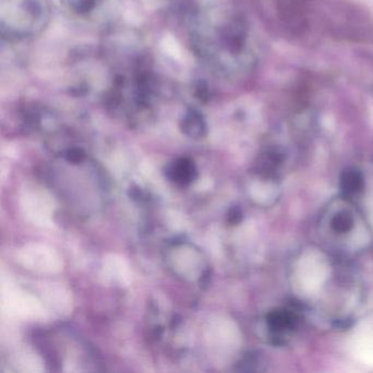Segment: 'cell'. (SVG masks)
I'll return each mask as SVG.
<instances>
[{
	"instance_id": "7c38bea8",
	"label": "cell",
	"mask_w": 373,
	"mask_h": 373,
	"mask_svg": "<svg viewBox=\"0 0 373 373\" xmlns=\"http://www.w3.org/2000/svg\"><path fill=\"white\" fill-rule=\"evenodd\" d=\"M259 355L257 354H250V355H246L244 357L243 361H241V365H244L245 368L243 370L246 371H253L257 370V365H261L262 361L261 358L259 357Z\"/></svg>"
},
{
	"instance_id": "ba28073f",
	"label": "cell",
	"mask_w": 373,
	"mask_h": 373,
	"mask_svg": "<svg viewBox=\"0 0 373 373\" xmlns=\"http://www.w3.org/2000/svg\"><path fill=\"white\" fill-rule=\"evenodd\" d=\"M365 175L357 168H345L340 177V187L342 196L350 200L361 196L365 189Z\"/></svg>"
},
{
	"instance_id": "30bf717a",
	"label": "cell",
	"mask_w": 373,
	"mask_h": 373,
	"mask_svg": "<svg viewBox=\"0 0 373 373\" xmlns=\"http://www.w3.org/2000/svg\"><path fill=\"white\" fill-rule=\"evenodd\" d=\"M64 158L71 164H79L86 159V153L81 148H71L66 151Z\"/></svg>"
},
{
	"instance_id": "8fae6325",
	"label": "cell",
	"mask_w": 373,
	"mask_h": 373,
	"mask_svg": "<svg viewBox=\"0 0 373 373\" xmlns=\"http://www.w3.org/2000/svg\"><path fill=\"white\" fill-rule=\"evenodd\" d=\"M243 219V211L238 206H234L229 209L227 214V223L231 226H236Z\"/></svg>"
},
{
	"instance_id": "3957f363",
	"label": "cell",
	"mask_w": 373,
	"mask_h": 373,
	"mask_svg": "<svg viewBox=\"0 0 373 373\" xmlns=\"http://www.w3.org/2000/svg\"><path fill=\"white\" fill-rule=\"evenodd\" d=\"M159 94L160 85L156 76L143 60H138L126 73L113 79L105 103L115 113L124 115L132 123H138L153 115Z\"/></svg>"
},
{
	"instance_id": "8992f818",
	"label": "cell",
	"mask_w": 373,
	"mask_h": 373,
	"mask_svg": "<svg viewBox=\"0 0 373 373\" xmlns=\"http://www.w3.org/2000/svg\"><path fill=\"white\" fill-rule=\"evenodd\" d=\"M197 168L194 161L189 158H180L168 164L166 177L179 186H187L197 177Z\"/></svg>"
},
{
	"instance_id": "6da1fadb",
	"label": "cell",
	"mask_w": 373,
	"mask_h": 373,
	"mask_svg": "<svg viewBox=\"0 0 373 373\" xmlns=\"http://www.w3.org/2000/svg\"><path fill=\"white\" fill-rule=\"evenodd\" d=\"M189 41L197 58L226 78L245 73L254 60L245 22L229 9L198 11L191 20Z\"/></svg>"
},
{
	"instance_id": "5b68a950",
	"label": "cell",
	"mask_w": 373,
	"mask_h": 373,
	"mask_svg": "<svg viewBox=\"0 0 373 373\" xmlns=\"http://www.w3.org/2000/svg\"><path fill=\"white\" fill-rule=\"evenodd\" d=\"M302 321V309L299 304L280 306L265 316L267 338L272 345L287 344L298 332Z\"/></svg>"
},
{
	"instance_id": "7a4b0ae2",
	"label": "cell",
	"mask_w": 373,
	"mask_h": 373,
	"mask_svg": "<svg viewBox=\"0 0 373 373\" xmlns=\"http://www.w3.org/2000/svg\"><path fill=\"white\" fill-rule=\"evenodd\" d=\"M319 236L325 250L335 257L361 254L372 241L365 215L347 197H336L325 206L319 219Z\"/></svg>"
},
{
	"instance_id": "52a82bcc",
	"label": "cell",
	"mask_w": 373,
	"mask_h": 373,
	"mask_svg": "<svg viewBox=\"0 0 373 373\" xmlns=\"http://www.w3.org/2000/svg\"><path fill=\"white\" fill-rule=\"evenodd\" d=\"M180 128L184 135L194 139H200L207 134L205 117L194 107H187L180 119Z\"/></svg>"
},
{
	"instance_id": "277c9868",
	"label": "cell",
	"mask_w": 373,
	"mask_h": 373,
	"mask_svg": "<svg viewBox=\"0 0 373 373\" xmlns=\"http://www.w3.org/2000/svg\"><path fill=\"white\" fill-rule=\"evenodd\" d=\"M51 19L47 0H0V33L3 39L21 41L37 37Z\"/></svg>"
},
{
	"instance_id": "9c48e42d",
	"label": "cell",
	"mask_w": 373,
	"mask_h": 373,
	"mask_svg": "<svg viewBox=\"0 0 373 373\" xmlns=\"http://www.w3.org/2000/svg\"><path fill=\"white\" fill-rule=\"evenodd\" d=\"M65 1L73 12L85 16L96 10L103 0H65Z\"/></svg>"
}]
</instances>
